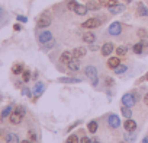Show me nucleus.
Wrapping results in <instances>:
<instances>
[{
	"instance_id": "obj_31",
	"label": "nucleus",
	"mask_w": 148,
	"mask_h": 143,
	"mask_svg": "<svg viewBox=\"0 0 148 143\" xmlns=\"http://www.w3.org/2000/svg\"><path fill=\"white\" fill-rule=\"evenodd\" d=\"M77 5H79V3L76 2V0H68V2H67V6H68V9H70V10H73V12L76 10Z\"/></svg>"
},
{
	"instance_id": "obj_48",
	"label": "nucleus",
	"mask_w": 148,
	"mask_h": 143,
	"mask_svg": "<svg viewBox=\"0 0 148 143\" xmlns=\"http://www.w3.org/2000/svg\"><path fill=\"white\" fill-rule=\"evenodd\" d=\"M142 143H148V136H145V137L142 139Z\"/></svg>"
},
{
	"instance_id": "obj_25",
	"label": "nucleus",
	"mask_w": 148,
	"mask_h": 143,
	"mask_svg": "<svg viewBox=\"0 0 148 143\" xmlns=\"http://www.w3.org/2000/svg\"><path fill=\"white\" fill-rule=\"evenodd\" d=\"M138 15L139 16H148V8H145L142 3L138 5Z\"/></svg>"
},
{
	"instance_id": "obj_13",
	"label": "nucleus",
	"mask_w": 148,
	"mask_h": 143,
	"mask_svg": "<svg viewBox=\"0 0 148 143\" xmlns=\"http://www.w3.org/2000/svg\"><path fill=\"white\" fill-rule=\"evenodd\" d=\"M125 10V5H115V6H112V8H109V12L112 13V15H118V13H122Z\"/></svg>"
},
{
	"instance_id": "obj_9",
	"label": "nucleus",
	"mask_w": 148,
	"mask_h": 143,
	"mask_svg": "<svg viewBox=\"0 0 148 143\" xmlns=\"http://www.w3.org/2000/svg\"><path fill=\"white\" fill-rule=\"evenodd\" d=\"M123 128H125V131H135V128H136V121H134L132 118H126V121H125V124H123Z\"/></svg>"
},
{
	"instance_id": "obj_32",
	"label": "nucleus",
	"mask_w": 148,
	"mask_h": 143,
	"mask_svg": "<svg viewBox=\"0 0 148 143\" xmlns=\"http://www.w3.org/2000/svg\"><path fill=\"white\" fill-rule=\"evenodd\" d=\"M65 143H79V136H76V134H71V136H68Z\"/></svg>"
},
{
	"instance_id": "obj_18",
	"label": "nucleus",
	"mask_w": 148,
	"mask_h": 143,
	"mask_svg": "<svg viewBox=\"0 0 148 143\" xmlns=\"http://www.w3.org/2000/svg\"><path fill=\"white\" fill-rule=\"evenodd\" d=\"M58 82H61V83H80L82 79H79V78H61V79H58Z\"/></svg>"
},
{
	"instance_id": "obj_26",
	"label": "nucleus",
	"mask_w": 148,
	"mask_h": 143,
	"mask_svg": "<svg viewBox=\"0 0 148 143\" xmlns=\"http://www.w3.org/2000/svg\"><path fill=\"white\" fill-rule=\"evenodd\" d=\"M126 53H128V47H126V45H119V47L116 48V54H118L119 57L126 56Z\"/></svg>"
},
{
	"instance_id": "obj_16",
	"label": "nucleus",
	"mask_w": 148,
	"mask_h": 143,
	"mask_svg": "<svg viewBox=\"0 0 148 143\" xmlns=\"http://www.w3.org/2000/svg\"><path fill=\"white\" fill-rule=\"evenodd\" d=\"M95 40H96V35H95L93 32H86V34L83 35V41H84L86 44H93Z\"/></svg>"
},
{
	"instance_id": "obj_38",
	"label": "nucleus",
	"mask_w": 148,
	"mask_h": 143,
	"mask_svg": "<svg viewBox=\"0 0 148 143\" xmlns=\"http://www.w3.org/2000/svg\"><path fill=\"white\" fill-rule=\"evenodd\" d=\"M22 94H23V95H26V96H31V89L23 88V89H22Z\"/></svg>"
},
{
	"instance_id": "obj_37",
	"label": "nucleus",
	"mask_w": 148,
	"mask_h": 143,
	"mask_svg": "<svg viewBox=\"0 0 148 143\" xmlns=\"http://www.w3.org/2000/svg\"><path fill=\"white\" fill-rule=\"evenodd\" d=\"M16 19H18L19 22H23V24H25V22H28V18H26V16H22V15H19Z\"/></svg>"
},
{
	"instance_id": "obj_14",
	"label": "nucleus",
	"mask_w": 148,
	"mask_h": 143,
	"mask_svg": "<svg viewBox=\"0 0 148 143\" xmlns=\"http://www.w3.org/2000/svg\"><path fill=\"white\" fill-rule=\"evenodd\" d=\"M71 58H73V51H64V53L61 54V57H60V61L64 63V64H67Z\"/></svg>"
},
{
	"instance_id": "obj_5",
	"label": "nucleus",
	"mask_w": 148,
	"mask_h": 143,
	"mask_svg": "<svg viewBox=\"0 0 148 143\" xmlns=\"http://www.w3.org/2000/svg\"><path fill=\"white\" fill-rule=\"evenodd\" d=\"M38 28H47V26H49L51 25V16L49 15H41L39 16V19H38Z\"/></svg>"
},
{
	"instance_id": "obj_10",
	"label": "nucleus",
	"mask_w": 148,
	"mask_h": 143,
	"mask_svg": "<svg viewBox=\"0 0 148 143\" xmlns=\"http://www.w3.org/2000/svg\"><path fill=\"white\" fill-rule=\"evenodd\" d=\"M86 53H87V50H86L84 47H77V48H74V50H73V57L82 58V57L86 56Z\"/></svg>"
},
{
	"instance_id": "obj_36",
	"label": "nucleus",
	"mask_w": 148,
	"mask_h": 143,
	"mask_svg": "<svg viewBox=\"0 0 148 143\" xmlns=\"http://www.w3.org/2000/svg\"><path fill=\"white\" fill-rule=\"evenodd\" d=\"M115 5H118V0H106V3H105L106 8H112Z\"/></svg>"
},
{
	"instance_id": "obj_22",
	"label": "nucleus",
	"mask_w": 148,
	"mask_h": 143,
	"mask_svg": "<svg viewBox=\"0 0 148 143\" xmlns=\"http://www.w3.org/2000/svg\"><path fill=\"white\" fill-rule=\"evenodd\" d=\"M12 73H13V75H21V73H23V66H22L21 63L13 64V67H12Z\"/></svg>"
},
{
	"instance_id": "obj_29",
	"label": "nucleus",
	"mask_w": 148,
	"mask_h": 143,
	"mask_svg": "<svg viewBox=\"0 0 148 143\" xmlns=\"http://www.w3.org/2000/svg\"><path fill=\"white\" fill-rule=\"evenodd\" d=\"M132 50H134V53H135V54H141V53L144 51V44H142V41H141V42H136V44L134 45V48H132Z\"/></svg>"
},
{
	"instance_id": "obj_35",
	"label": "nucleus",
	"mask_w": 148,
	"mask_h": 143,
	"mask_svg": "<svg viewBox=\"0 0 148 143\" xmlns=\"http://www.w3.org/2000/svg\"><path fill=\"white\" fill-rule=\"evenodd\" d=\"M54 45H55V41H54V38H52L51 41H48V42L44 44V50H49V48H52Z\"/></svg>"
},
{
	"instance_id": "obj_53",
	"label": "nucleus",
	"mask_w": 148,
	"mask_h": 143,
	"mask_svg": "<svg viewBox=\"0 0 148 143\" xmlns=\"http://www.w3.org/2000/svg\"><path fill=\"white\" fill-rule=\"evenodd\" d=\"M132 2V0H126V3H131Z\"/></svg>"
},
{
	"instance_id": "obj_52",
	"label": "nucleus",
	"mask_w": 148,
	"mask_h": 143,
	"mask_svg": "<svg viewBox=\"0 0 148 143\" xmlns=\"http://www.w3.org/2000/svg\"><path fill=\"white\" fill-rule=\"evenodd\" d=\"M92 143H100V142H99V140H95V142H92Z\"/></svg>"
},
{
	"instance_id": "obj_21",
	"label": "nucleus",
	"mask_w": 148,
	"mask_h": 143,
	"mask_svg": "<svg viewBox=\"0 0 148 143\" xmlns=\"http://www.w3.org/2000/svg\"><path fill=\"white\" fill-rule=\"evenodd\" d=\"M76 12L77 15H80V16H84L87 12H89V9H87V6H83V5H77V8H76Z\"/></svg>"
},
{
	"instance_id": "obj_28",
	"label": "nucleus",
	"mask_w": 148,
	"mask_h": 143,
	"mask_svg": "<svg viewBox=\"0 0 148 143\" xmlns=\"http://www.w3.org/2000/svg\"><path fill=\"white\" fill-rule=\"evenodd\" d=\"M87 130L90 131V133H96L97 131V121H89V124H87Z\"/></svg>"
},
{
	"instance_id": "obj_19",
	"label": "nucleus",
	"mask_w": 148,
	"mask_h": 143,
	"mask_svg": "<svg viewBox=\"0 0 148 143\" xmlns=\"http://www.w3.org/2000/svg\"><path fill=\"white\" fill-rule=\"evenodd\" d=\"M86 6H87L89 10H99L102 5H100V2H95V0H90V2H89Z\"/></svg>"
},
{
	"instance_id": "obj_49",
	"label": "nucleus",
	"mask_w": 148,
	"mask_h": 143,
	"mask_svg": "<svg viewBox=\"0 0 148 143\" xmlns=\"http://www.w3.org/2000/svg\"><path fill=\"white\" fill-rule=\"evenodd\" d=\"M141 81H148V73H147L144 78H141Z\"/></svg>"
},
{
	"instance_id": "obj_33",
	"label": "nucleus",
	"mask_w": 148,
	"mask_h": 143,
	"mask_svg": "<svg viewBox=\"0 0 148 143\" xmlns=\"http://www.w3.org/2000/svg\"><path fill=\"white\" fill-rule=\"evenodd\" d=\"M13 111H15V112H18V114H21V115H25V114H26V108H25V107H22V105H18Z\"/></svg>"
},
{
	"instance_id": "obj_30",
	"label": "nucleus",
	"mask_w": 148,
	"mask_h": 143,
	"mask_svg": "<svg viewBox=\"0 0 148 143\" xmlns=\"http://www.w3.org/2000/svg\"><path fill=\"white\" fill-rule=\"evenodd\" d=\"M135 137H136V134L134 131H125V140L126 142H135Z\"/></svg>"
},
{
	"instance_id": "obj_6",
	"label": "nucleus",
	"mask_w": 148,
	"mask_h": 143,
	"mask_svg": "<svg viewBox=\"0 0 148 143\" xmlns=\"http://www.w3.org/2000/svg\"><path fill=\"white\" fill-rule=\"evenodd\" d=\"M67 67H68V70H71V72H79V70H80V60L76 58V57H73V58L67 63Z\"/></svg>"
},
{
	"instance_id": "obj_55",
	"label": "nucleus",
	"mask_w": 148,
	"mask_h": 143,
	"mask_svg": "<svg viewBox=\"0 0 148 143\" xmlns=\"http://www.w3.org/2000/svg\"><path fill=\"white\" fill-rule=\"evenodd\" d=\"M122 143H123V142H122Z\"/></svg>"
},
{
	"instance_id": "obj_42",
	"label": "nucleus",
	"mask_w": 148,
	"mask_h": 143,
	"mask_svg": "<svg viewBox=\"0 0 148 143\" xmlns=\"http://www.w3.org/2000/svg\"><path fill=\"white\" fill-rule=\"evenodd\" d=\"M29 137H31V140H36V134L34 131H29Z\"/></svg>"
},
{
	"instance_id": "obj_41",
	"label": "nucleus",
	"mask_w": 148,
	"mask_h": 143,
	"mask_svg": "<svg viewBox=\"0 0 148 143\" xmlns=\"http://www.w3.org/2000/svg\"><path fill=\"white\" fill-rule=\"evenodd\" d=\"M106 85H108V86L113 85V79H112V78H106Z\"/></svg>"
},
{
	"instance_id": "obj_8",
	"label": "nucleus",
	"mask_w": 148,
	"mask_h": 143,
	"mask_svg": "<svg viewBox=\"0 0 148 143\" xmlns=\"http://www.w3.org/2000/svg\"><path fill=\"white\" fill-rule=\"evenodd\" d=\"M108 123H109V126H110L112 128H118V127L121 126V120H119V117L115 115V114H110V115H109Z\"/></svg>"
},
{
	"instance_id": "obj_20",
	"label": "nucleus",
	"mask_w": 148,
	"mask_h": 143,
	"mask_svg": "<svg viewBox=\"0 0 148 143\" xmlns=\"http://www.w3.org/2000/svg\"><path fill=\"white\" fill-rule=\"evenodd\" d=\"M6 143H21V142H19L18 134H15V133H9V134L6 136Z\"/></svg>"
},
{
	"instance_id": "obj_17",
	"label": "nucleus",
	"mask_w": 148,
	"mask_h": 143,
	"mask_svg": "<svg viewBox=\"0 0 148 143\" xmlns=\"http://www.w3.org/2000/svg\"><path fill=\"white\" fill-rule=\"evenodd\" d=\"M121 64V61H119V57H110L109 60H108V67L109 69H115V67H118Z\"/></svg>"
},
{
	"instance_id": "obj_46",
	"label": "nucleus",
	"mask_w": 148,
	"mask_h": 143,
	"mask_svg": "<svg viewBox=\"0 0 148 143\" xmlns=\"http://www.w3.org/2000/svg\"><path fill=\"white\" fill-rule=\"evenodd\" d=\"M13 29H15V31H21V25H18V24H16V25L13 26Z\"/></svg>"
},
{
	"instance_id": "obj_47",
	"label": "nucleus",
	"mask_w": 148,
	"mask_h": 143,
	"mask_svg": "<svg viewBox=\"0 0 148 143\" xmlns=\"http://www.w3.org/2000/svg\"><path fill=\"white\" fill-rule=\"evenodd\" d=\"M3 13H5V9H3L2 6H0V18H2V16H3Z\"/></svg>"
},
{
	"instance_id": "obj_4",
	"label": "nucleus",
	"mask_w": 148,
	"mask_h": 143,
	"mask_svg": "<svg viewBox=\"0 0 148 143\" xmlns=\"http://www.w3.org/2000/svg\"><path fill=\"white\" fill-rule=\"evenodd\" d=\"M108 32H109V35H112V37L119 35V34L122 32V25H121V22H113V24H110Z\"/></svg>"
},
{
	"instance_id": "obj_50",
	"label": "nucleus",
	"mask_w": 148,
	"mask_h": 143,
	"mask_svg": "<svg viewBox=\"0 0 148 143\" xmlns=\"http://www.w3.org/2000/svg\"><path fill=\"white\" fill-rule=\"evenodd\" d=\"M99 2H100V5H103V6H105V3H106V0H99Z\"/></svg>"
},
{
	"instance_id": "obj_54",
	"label": "nucleus",
	"mask_w": 148,
	"mask_h": 143,
	"mask_svg": "<svg viewBox=\"0 0 148 143\" xmlns=\"http://www.w3.org/2000/svg\"><path fill=\"white\" fill-rule=\"evenodd\" d=\"M0 101H2V96H0Z\"/></svg>"
},
{
	"instance_id": "obj_51",
	"label": "nucleus",
	"mask_w": 148,
	"mask_h": 143,
	"mask_svg": "<svg viewBox=\"0 0 148 143\" xmlns=\"http://www.w3.org/2000/svg\"><path fill=\"white\" fill-rule=\"evenodd\" d=\"M21 143H31V142H29V140H22Z\"/></svg>"
},
{
	"instance_id": "obj_39",
	"label": "nucleus",
	"mask_w": 148,
	"mask_h": 143,
	"mask_svg": "<svg viewBox=\"0 0 148 143\" xmlns=\"http://www.w3.org/2000/svg\"><path fill=\"white\" fill-rule=\"evenodd\" d=\"M80 143H92V140H90V137H82V140H80Z\"/></svg>"
},
{
	"instance_id": "obj_43",
	"label": "nucleus",
	"mask_w": 148,
	"mask_h": 143,
	"mask_svg": "<svg viewBox=\"0 0 148 143\" xmlns=\"http://www.w3.org/2000/svg\"><path fill=\"white\" fill-rule=\"evenodd\" d=\"M92 51H96V50H99V47L97 45H95V44H90V47H89Z\"/></svg>"
},
{
	"instance_id": "obj_2",
	"label": "nucleus",
	"mask_w": 148,
	"mask_h": 143,
	"mask_svg": "<svg viewBox=\"0 0 148 143\" xmlns=\"http://www.w3.org/2000/svg\"><path fill=\"white\" fill-rule=\"evenodd\" d=\"M122 104L123 105H126V107H134L135 104H136V95L135 94H132V92H128V94H125L123 96H122Z\"/></svg>"
},
{
	"instance_id": "obj_24",
	"label": "nucleus",
	"mask_w": 148,
	"mask_h": 143,
	"mask_svg": "<svg viewBox=\"0 0 148 143\" xmlns=\"http://www.w3.org/2000/svg\"><path fill=\"white\" fill-rule=\"evenodd\" d=\"M126 70H128V66H126V64H119L118 67L113 69V72H115L116 75H122V73H125Z\"/></svg>"
},
{
	"instance_id": "obj_45",
	"label": "nucleus",
	"mask_w": 148,
	"mask_h": 143,
	"mask_svg": "<svg viewBox=\"0 0 148 143\" xmlns=\"http://www.w3.org/2000/svg\"><path fill=\"white\" fill-rule=\"evenodd\" d=\"M144 104L148 107V94H145V95H144Z\"/></svg>"
},
{
	"instance_id": "obj_40",
	"label": "nucleus",
	"mask_w": 148,
	"mask_h": 143,
	"mask_svg": "<svg viewBox=\"0 0 148 143\" xmlns=\"http://www.w3.org/2000/svg\"><path fill=\"white\" fill-rule=\"evenodd\" d=\"M138 34H139V37H142V38H145V37H147V31H145V29H139V31H138Z\"/></svg>"
},
{
	"instance_id": "obj_11",
	"label": "nucleus",
	"mask_w": 148,
	"mask_h": 143,
	"mask_svg": "<svg viewBox=\"0 0 148 143\" xmlns=\"http://www.w3.org/2000/svg\"><path fill=\"white\" fill-rule=\"evenodd\" d=\"M113 48H115V47H113V44H112V42H105V44H103V47L100 48V51H102V54H103V56H110V53L113 51Z\"/></svg>"
},
{
	"instance_id": "obj_3",
	"label": "nucleus",
	"mask_w": 148,
	"mask_h": 143,
	"mask_svg": "<svg viewBox=\"0 0 148 143\" xmlns=\"http://www.w3.org/2000/svg\"><path fill=\"white\" fill-rule=\"evenodd\" d=\"M102 25V19L100 18H90V19H87L86 22H83V28H86V29H93V28H97V26H100Z\"/></svg>"
},
{
	"instance_id": "obj_12",
	"label": "nucleus",
	"mask_w": 148,
	"mask_h": 143,
	"mask_svg": "<svg viewBox=\"0 0 148 143\" xmlns=\"http://www.w3.org/2000/svg\"><path fill=\"white\" fill-rule=\"evenodd\" d=\"M44 91H45V85L42 82H36V85L34 86V95L35 96H39V95H42Z\"/></svg>"
},
{
	"instance_id": "obj_44",
	"label": "nucleus",
	"mask_w": 148,
	"mask_h": 143,
	"mask_svg": "<svg viewBox=\"0 0 148 143\" xmlns=\"http://www.w3.org/2000/svg\"><path fill=\"white\" fill-rule=\"evenodd\" d=\"M79 124H80V121H76V123H74V124H73V126H70V127H68V130H73V128H74V127H77V126H79Z\"/></svg>"
},
{
	"instance_id": "obj_27",
	"label": "nucleus",
	"mask_w": 148,
	"mask_h": 143,
	"mask_svg": "<svg viewBox=\"0 0 148 143\" xmlns=\"http://www.w3.org/2000/svg\"><path fill=\"white\" fill-rule=\"evenodd\" d=\"M13 112V107L12 105H8L3 111H2V118H6V117H10V114Z\"/></svg>"
},
{
	"instance_id": "obj_23",
	"label": "nucleus",
	"mask_w": 148,
	"mask_h": 143,
	"mask_svg": "<svg viewBox=\"0 0 148 143\" xmlns=\"http://www.w3.org/2000/svg\"><path fill=\"white\" fill-rule=\"evenodd\" d=\"M121 112H122V115H123L125 118H131V117H132V111H131V108L126 107V105H123V107L121 108Z\"/></svg>"
},
{
	"instance_id": "obj_34",
	"label": "nucleus",
	"mask_w": 148,
	"mask_h": 143,
	"mask_svg": "<svg viewBox=\"0 0 148 143\" xmlns=\"http://www.w3.org/2000/svg\"><path fill=\"white\" fill-rule=\"evenodd\" d=\"M22 81H23V82H29V81H31V72H29V70H25V72H23Z\"/></svg>"
},
{
	"instance_id": "obj_7",
	"label": "nucleus",
	"mask_w": 148,
	"mask_h": 143,
	"mask_svg": "<svg viewBox=\"0 0 148 143\" xmlns=\"http://www.w3.org/2000/svg\"><path fill=\"white\" fill-rule=\"evenodd\" d=\"M51 40H52V34H51L49 31L39 32V35H38V41H39L41 44H45V42H48V41H51Z\"/></svg>"
},
{
	"instance_id": "obj_15",
	"label": "nucleus",
	"mask_w": 148,
	"mask_h": 143,
	"mask_svg": "<svg viewBox=\"0 0 148 143\" xmlns=\"http://www.w3.org/2000/svg\"><path fill=\"white\" fill-rule=\"evenodd\" d=\"M22 118H23V115H21V114H18V112H12L10 114V117H9V120H10V123L12 124H19L21 121H22Z\"/></svg>"
},
{
	"instance_id": "obj_1",
	"label": "nucleus",
	"mask_w": 148,
	"mask_h": 143,
	"mask_svg": "<svg viewBox=\"0 0 148 143\" xmlns=\"http://www.w3.org/2000/svg\"><path fill=\"white\" fill-rule=\"evenodd\" d=\"M84 73H86V76L92 81V85L96 86V85H97V69H96L95 66H87L86 70H84Z\"/></svg>"
}]
</instances>
